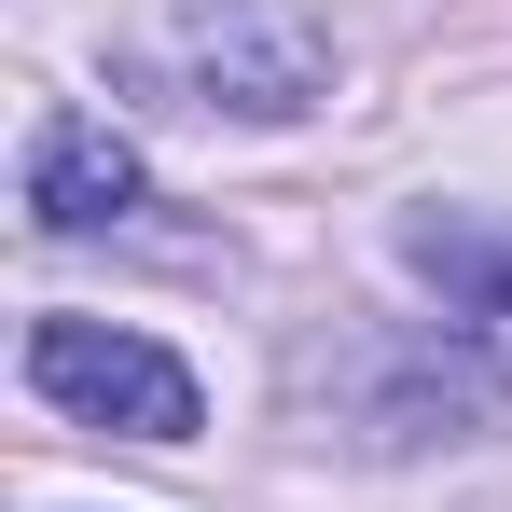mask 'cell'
I'll list each match as a JSON object with an SVG mask.
<instances>
[{
    "label": "cell",
    "instance_id": "6da1fadb",
    "mask_svg": "<svg viewBox=\"0 0 512 512\" xmlns=\"http://www.w3.org/2000/svg\"><path fill=\"white\" fill-rule=\"evenodd\" d=\"M167 56L208 111H250V125H291L333 84V42L305 0H167Z\"/></svg>",
    "mask_w": 512,
    "mask_h": 512
},
{
    "label": "cell",
    "instance_id": "7a4b0ae2",
    "mask_svg": "<svg viewBox=\"0 0 512 512\" xmlns=\"http://www.w3.org/2000/svg\"><path fill=\"white\" fill-rule=\"evenodd\" d=\"M28 388L84 429H125V443H194V374L153 333H111V319H42L28 333Z\"/></svg>",
    "mask_w": 512,
    "mask_h": 512
},
{
    "label": "cell",
    "instance_id": "3957f363",
    "mask_svg": "<svg viewBox=\"0 0 512 512\" xmlns=\"http://www.w3.org/2000/svg\"><path fill=\"white\" fill-rule=\"evenodd\" d=\"M139 208V153L97 125V111H42L28 125V222L42 236H97Z\"/></svg>",
    "mask_w": 512,
    "mask_h": 512
},
{
    "label": "cell",
    "instance_id": "277c9868",
    "mask_svg": "<svg viewBox=\"0 0 512 512\" xmlns=\"http://www.w3.org/2000/svg\"><path fill=\"white\" fill-rule=\"evenodd\" d=\"M402 263H416V277H443V305L512 319V236H471V222H402Z\"/></svg>",
    "mask_w": 512,
    "mask_h": 512
}]
</instances>
